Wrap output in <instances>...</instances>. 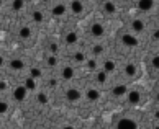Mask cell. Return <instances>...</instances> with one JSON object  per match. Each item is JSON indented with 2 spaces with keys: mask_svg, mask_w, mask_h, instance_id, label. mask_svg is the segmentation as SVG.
I'll return each mask as SVG.
<instances>
[{
  "mask_svg": "<svg viewBox=\"0 0 159 129\" xmlns=\"http://www.w3.org/2000/svg\"><path fill=\"white\" fill-rule=\"evenodd\" d=\"M115 127H117V129H138V124L131 118H122L117 123V126H115Z\"/></svg>",
  "mask_w": 159,
  "mask_h": 129,
  "instance_id": "6da1fadb",
  "label": "cell"
},
{
  "mask_svg": "<svg viewBox=\"0 0 159 129\" xmlns=\"http://www.w3.org/2000/svg\"><path fill=\"white\" fill-rule=\"evenodd\" d=\"M80 98H82V93H80L79 88H69L66 90V100L71 103H77L80 101Z\"/></svg>",
  "mask_w": 159,
  "mask_h": 129,
  "instance_id": "7a4b0ae2",
  "label": "cell"
},
{
  "mask_svg": "<svg viewBox=\"0 0 159 129\" xmlns=\"http://www.w3.org/2000/svg\"><path fill=\"white\" fill-rule=\"evenodd\" d=\"M90 35L94 38H102L105 36V26L102 23H94L92 26H90Z\"/></svg>",
  "mask_w": 159,
  "mask_h": 129,
  "instance_id": "3957f363",
  "label": "cell"
},
{
  "mask_svg": "<svg viewBox=\"0 0 159 129\" xmlns=\"http://www.w3.org/2000/svg\"><path fill=\"white\" fill-rule=\"evenodd\" d=\"M122 42L125 46H128V47H136L139 41H138V38L133 36V35H123L122 36Z\"/></svg>",
  "mask_w": 159,
  "mask_h": 129,
  "instance_id": "277c9868",
  "label": "cell"
},
{
  "mask_svg": "<svg viewBox=\"0 0 159 129\" xmlns=\"http://www.w3.org/2000/svg\"><path fill=\"white\" fill-rule=\"evenodd\" d=\"M26 93H28V90L25 87H17L13 90V98H15L17 101H23V100L26 98Z\"/></svg>",
  "mask_w": 159,
  "mask_h": 129,
  "instance_id": "5b68a950",
  "label": "cell"
},
{
  "mask_svg": "<svg viewBox=\"0 0 159 129\" xmlns=\"http://www.w3.org/2000/svg\"><path fill=\"white\" fill-rule=\"evenodd\" d=\"M128 101L131 105H138L141 101V93H139L138 90H130L128 92Z\"/></svg>",
  "mask_w": 159,
  "mask_h": 129,
  "instance_id": "8992f818",
  "label": "cell"
},
{
  "mask_svg": "<svg viewBox=\"0 0 159 129\" xmlns=\"http://www.w3.org/2000/svg\"><path fill=\"white\" fill-rule=\"evenodd\" d=\"M87 100L89 101H99L100 100V92L97 88H89L87 90Z\"/></svg>",
  "mask_w": 159,
  "mask_h": 129,
  "instance_id": "52a82bcc",
  "label": "cell"
},
{
  "mask_svg": "<svg viewBox=\"0 0 159 129\" xmlns=\"http://www.w3.org/2000/svg\"><path fill=\"white\" fill-rule=\"evenodd\" d=\"M154 7H156L154 2H138V8L141 12H149V10H153Z\"/></svg>",
  "mask_w": 159,
  "mask_h": 129,
  "instance_id": "ba28073f",
  "label": "cell"
},
{
  "mask_svg": "<svg viewBox=\"0 0 159 129\" xmlns=\"http://www.w3.org/2000/svg\"><path fill=\"white\" fill-rule=\"evenodd\" d=\"M71 12L76 13V15L82 13V12H84V3H82V2H72V3H71Z\"/></svg>",
  "mask_w": 159,
  "mask_h": 129,
  "instance_id": "9c48e42d",
  "label": "cell"
},
{
  "mask_svg": "<svg viewBox=\"0 0 159 129\" xmlns=\"http://www.w3.org/2000/svg\"><path fill=\"white\" fill-rule=\"evenodd\" d=\"M131 30L136 31V33L144 31V21H141V20H133L131 21Z\"/></svg>",
  "mask_w": 159,
  "mask_h": 129,
  "instance_id": "30bf717a",
  "label": "cell"
},
{
  "mask_svg": "<svg viewBox=\"0 0 159 129\" xmlns=\"http://www.w3.org/2000/svg\"><path fill=\"white\" fill-rule=\"evenodd\" d=\"M52 15H56V17H61V15H64L66 13V5H62V3H57V5L52 7Z\"/></svg>",
  "mask_w": 159,
  "mask_h": 129,
  "instance_id": "8fae6325",
  "label": "cell"
},
{
  "mask_svg": "<svg viewBox=\"0 0 159 129\" xmlns=\"http://www.w3.org/2000/svg\"><path fill=\"white\" fill-rule=\"evenodd\" d=\"M136 65L134 64H126V67H125V74L128 75V77H134V75H136Z\"/></svg>",
  "mask_w": 159,
  "mask_h": 129,
  "instance_id": "7c38bea8",
  "label": "cell"
},
{
  "mask_svg": "<svg viewBox=\"0 0 159 129\" xmlns=\"http://www.w3.org/2000/svg\"><path fill=\"white\" fill-rule=\"evenodd\" d=\"M72 77H74V69H72V67H64V69H62V79L71 80Z\"/></svg>",
  "mask_w": 159,
  "mask_h": 129,
  "instance_id": "4fadbf2b",
  "label": "cell"
},
{
  "mask_svg": "<svg viewBox=\"0 0 159 129\" xmlns=\"http://www.w3.org/2000/svg\"><path fill=\"white\" fill-rule=\"evenodd\" d=\"M64 39H66V42H67V44H74V42H77V33H74V31L67 33Z\"/></svg>",
  "mask_w": 159,
  "mask_h": 129,
  "instance_id": "5bb4252c",
  "label": "cell"
},
{
  "mask_svg": "<svg viewBox=\"0 0 159 129\" xmlns=\"http://www.w3.org/2000/svg\"><path fill=\"white\" fill-rule=\"evenodd\" d=\"M103 10L107 13H115L117 12V5H115L113 2H105L103 3Z\"/></svg>",
  "mask_w": 159,
  "mask_h": 129,
  "instance_id": "9a60e30c",
  "label": "cell"
},
{
  "mask_svg": "<svg viewBox=\"0 0 159 129\" xmlns=\"http://www.w3.org/2000/svg\"><path fill=\"white\" fill-rule=\"evenodd\" d=\"M10 67L15 69V70H21L23 67H25V64H23V61H20V59H13L10 62Z\"/></svg>",
  "mask_w": 159,
  "mask_h": 129,
  "instance_id": "2e32d148",
  "label": "cell"
},
{
  "mask_svg": "<svg viewBox=\"0 0 159 129\" xmlns=\"http://www.w3.org/2000/svg\"><path fill=\"white\" fill-rule=\"evenodd\" d=\"M126 93V87L125 85H117V87L113 88V95L115 97H122V95Z\"/></svg>",
  "mask_w": 159,
  "mask_h": 129,
  "instance_id": "e0dca14e",
  "label": "cell"
},
{
  "mask_svg": "<svg viewBox=\"0 0 159 129\" xmlns=\"http://www.w3.org/2000/svg\"><path fill=\"white\" fill-rule=\"evenodd\" d=\"M115 70V62L113 61H105V64H103V72H113Z\"/></svg>",
  "mask_w": 159,
  "mask_h": 129,
  "instance_id": "ac0fdd59",
  "label": "cell"
},
{
  "mask_svg": "<svg viewBox=\"0 0 159 129\" xmlns=\"http://www.w3.org/2000/svg\"><path fill=\"white\" fill-rule=\"evenodd\" d=\"M18 35H20V38H23V39H26V38H30V36H31V30H30L28 26H23Z\"/></svg>",
  "mask_w": 159,
  "mask_h": 129,
  "instance_id": "d6986e66",
  "label": "cell"
},
{
  "mask_svg": "<svg viewBox=\"0 0 159 129\" xmlns=\"http://www.w3.org/2000/svg\"><path fill=\"white\" fill-rule=\"evenodd\" d=\"M25 88H26V90H35V88H36V83H35V79H31V77H28V79H26V82H25Z\"/></svg>",
  "mask_w": 159,
  "mask_h": 129,
  "instance_id": "ffe728a7",
  "label": "cell"
},
{
  "mask_svg": "<svg viewBox=\"0 0 159 129\" xmlns=\"http://www.w3.org/2000/svg\"><path fill=\"white\" fill-rule=\"evenodd\" d=\"M97 80H99L100 83H103L105 80H107V72H103V70H102V72H99L97 74Z\"/></svg>",
  "mask_w": 159,
  "mask_h": 129,
  "instance_id": "44dd1931",
  "label": "cell"
},
{
  "mask_svg": "<svg viewBox=\"0 0 159 129\" xmlns=\"http://www.w3.org/2000/svg\"><path fill=\"white\" fill-rule=\"evenodd\" d=\"M7 111H8V103L7 101H0V114H3Z\"/></svg>",
  "mask_w": 159,
  "mask_h": 129,
  "instance_id": "7402d4cb",
  "label": "cell"
},
{
  "mask_svg": "<svg viewBox=\"0 0 159 129\" xmlns=\"http://www.w3.org/2000/svg\"><path fill=\"white\" fill-rule=\"evenodd\" d=\"M33 20L38 21V23L43 21V13L41 12H33Z\"/></svg>",
  "mask_w": 159,
  "mask_h": 129,
  "instance_id": "603a6c76",
  "label": "cell"
},
{
  "mask_svg": "<svg viewBox=\"0 0 159 129\" xmlns=\"http://www.w3.org/2000/svg\"><path fill=\"white\" fill-rule=\"evenodd\" d=\"M38 101H40L41 105H46L48 103V97L45 93H38Z\"/></svg>",
  "mask_w": 159,
  "mask_h": 129,
  "instance_id": "cb8c5ba5",
  "label": "cell"
},
{
  "mask_svg": "<svg viewBox=\"0 0 159 129\" xmlns=\"http://www.w3.org/2000/svg\"><path fill=\"white\" fill-rule=\"evenodd\" d=\"M13 10H21V8L23 7H25V3H23V2H13Z\"/></svg>",
  "mask_w": 159,
  "mask_h": 129,
  "instance_id": "d4e9b609",
  "label": "cell"
},
{
  "mask_svg": "<svg viewBox=\"0 0 159 129\" xmlns=\"http://www.w3.org/2000/svg\"><path fill=\"white\" fill-rule=\"evenodd\" d=\"M40 75H41V70L40 69H31V75H30L31 79H36V77H40Z\"/></svg>",
  "mask_w": 159,
  "mask_h": 129,
  "instance_id": "484cf974",
  "label": "cell"
},
{
  "mask_svg": "<svg viewBox=\"0 0 159 129\" xmlns=\"http://www.w3.org/2000/svg\"><path fill=\"white\" fill-rule=\"evenodd\" d=\"M151 65H153L154 69H157V67H159V56H154V57H153V61H151Z\"/></svg>",
  "mask_w": 159,
  "mask_h": 129,
  "instance_id": "4316f807",
  "label": "cell"
},
{
  "mask_svg": "<svg viewBox=\"0 0 159 129\" xmlns=\"http://www.w3.org/2000/svg\"><path fill=\"white\" fill-rule=\"evenodd\" d=\"M56 64H57L56 57H48V65H51V67H54Z\"/></svg>",
  "mask_w": 159,
  "mask_h": 129,
  "instance_id": "83f0119b",
  "label": "cell"
},
{
  "mask_svg": "<svg viewBox=\"0 0 159 129\" xmlns=\"http://www.w3.org/2000/svg\"><path fill=\"white\" fill-rule=\"evenodd\" d=\"M74 59H76V61H79V62H82V61L85 59V57H84V54H82V52H77V54L74 56Z\"/></svg>",
  "mask_w": 159,
  "mask_h": 129,
  "instance_id": "f1b7e54d",
  "label": "cell"
},
{
  "mask_svg": "<svg viewBox=\"0 0 159 129\" xmlns=\"http://www.w3.org/2000/svg\"><path fill=\"white\" fill-rule=\"evenodd\" d=\"M89 67L90 69H95V67H97V62H95V61H89Z\"/></svg>",
  "mask_w": 159,
  "mask_h": 129,
  "instance_id": "f546056e",
  "label": "cell"
},
{
  "mask_svg": "<svg viewBox=\"0 0 159 129\" xmlns=\"http://www.w3.org/2000/svg\"><path fill=\"white\" fill-rule=\"evenodd\" d=\"M94 52H97V54H99V52H102V46H95L94 47Z\"/></svg>",
  "mask_w": 159,
  "mask_h": 129,
  "instance_id": "4dcf8cb0",
  "label": "cell"
},
{
  "mask_svg": "<svg viewBox=\"0 0 159 129\" xmlns=\"http://www.w3.org/2000/svg\"><path fill=\"white\" fill-rule=\"evenodd\" d=\"M49 49H51L52 52H56V51H57V44H51V46H49Z\"/></svg>",
  "mask_w": 159,
  "mask_h": 129,
  "instance_id": "1f68e13d",
  "label": "cell"
},
{
  "mask_svg": "<svg viewBox=\"0 0 159 129\" xmlns=\"http://www.w3.org/2000/svg\"><path fill=\"white\" fill-rule=\"evenodd\" d=\"M153 36H154V39H157V38H159V31H154Z\"/></svg>",
  "mask_w": 159,
  "mask_h": 129,
  "instance_id": "d6a6232c",
  "label": "cell"
},
{
  "mask_svg": "<svg viewBox=\"0 0 159 129\" xmlns=\"http://www.w3.org/2000/svg\"><path fill=\"white\" fill-rule=\"evenodd\" d=\"M61 129H74V127H72V126H62Z\"/></svg>",
  "mask_w": 159,
  "mask_h": 129,
  "instance_id": "836d02e7",
  "label": "cell"
},
{
  "mask_svg": "<svg viewBox=\"0 0 159 129\" xmlns=\"http://www.w3.org/2000/svg\"><path fill=\"white\" fill-rule=\"evenodd\" d=\"M2 64H3V57L0 56V65H2Z\"/></svg>",
  "mask_w": 159,
  "mask_h": 129,
  "instance_id": "e575fe53",
  "label": "cell"
},
{
  "mask_svg": "<svg viewBox=\"0 0 159 129\" xmlns=\"http://www.w3.org/2000/svg\"><path fill=\"white\" fill-rule=\"evenodd\" d=\"M0 7H2V2H0Z\"/></svg>",
  "mask_w": 159,
  "mask_h": 129,
  "instance_id": "d590c367",
  "label": "cell"
}]
</instances>
